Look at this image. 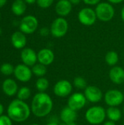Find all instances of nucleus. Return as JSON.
Returning a JSON list of instances; mask_svg holds the SVG:
<instances>
[{"instance_id": "nucleus-1", "label": "nucleus", "mask_w": 124, "mask_h": 125, "mask_svg": "<svg viewBox=\"0 0 124 125\" xmlns=\"http://www.w3.org/2000/svg\"><path fill=\"white\" fill-rule=\"evenodd\" d=\"M53 103L49 94L45 92H39L34 95L31 102V109L37 117H45L52 111Z\"/></svg>"}, {"instance_id": "nucleus-2", "label": "nucleus", "mask_w": 124, "mask_h": 125, "mask_svg": "<svg viewBox=\"0 0 124 125\" xmlns=\"http://www.w3.org/2000/svg\"><path fill=\"white\" fill-rule=\"evenodd\" d=\"M30 112L29 106L19 99L12 101L7 108L8 116L16 122L26 121L29 117Z\"/></svg>"}, {"instance_id": "nucleus-3", "label": "nucleus", "mask_w": 124, "mask_h": 125, "mask_svg": "<svg viewBox=\"0 0 124 125\" xmlns=\"http://www.w3.org/2000/svg\"><path fill=\"white\" fill-rule=\"evenodd\" d=\"M106 116V111L103 107L93 106L86 111L85 118L89 124L97 125H100L105 121Z\"/></svg>"}, {"instance_id": "nucleus-4", "label": "nucleus", "mask_w": 124, "mask_h": 125, "mask_svg": "<svg viewBox=\"0 0 124 125\" xmlns=\"http://www.w3.org/2000/svg\"><path fill=\"white\" fill-rule=\"evenodd\" d=\"M95 12L97 18L104 22L110 21L115 15L114 7L110 3L107 2L99 3L96 7Z\"/></svg>"}, {"instance_id": "nucleus-5", "label": "nucleus", "mask_w": 124, "mask_h": 125, "mask_svg": "<svg viewBox=\"0 0 124 125\" xmlns=\"http://www.w3.org/2000/svg\"><path fill=\"white\" fill-rule=\"evenodd\" d=\"M68 29L69 25L67 21L62 17H59L53 21L50 26V33L53 37L59 38L67 34Z\"/></svg>"}, {"instance_id": "nucleus-6", "label": "nucleus", "mask_w": 124, "mask_h": 125, "mask_svg": "<svg viewBox=\"0 0 124 125\" xmlns=\"http://www.w3.org/2000/svg\"><path fill=\"white\" fill-rule=\"evenodd\" d=\"M105 102L110 107H117L122 104L124 100V93L118 89H110L105 94Z\"/></svg>"}, {"instance_id": "nucleus-7", "label": "nucleus", "mask_w": 124, "mask_h": 125, "mask_svg": "<svg viewBox=\"0 0 124 125\" xmlns=\"http://www.w3.org/2000/svg\"><path fill=\"white\" fill-rule=\"evenodd\" d=\"M72 92V85L67 80H60L56 83L53 87L54 94L59 97L69 96Z\"/></svg>"}, {"instance_id": "nucleus-8", "label": "nucleus", "mask_w": 124, "mask_h": 125, "mask_svg": "<svg viewBox=\"0 0 124 125\" xmlns=\"http://www.w3.org/2000/svg\"><path fill=\"white\" fill-rule=\"evenodd\" d=\"M86 98L84 94L80 92H76L69 96L67 102V106L71 109L77 111L81 110L86 104Z\"/></svg>"}, {"instance_id": "nucleus-9", "label": "nucleus", "mask_w": 124, "mask_h": 125, "mask_svg": "<svg viewBox=\"0 0 124 125\" xmlns=\"http://www.w3.org/2000/svg\"><path fill=\"white\" fill-rule=\"evenodd\" d=\"M96 18L95 10L90 7H85L78 13L79 21L85 26H92L95 23Z\"/></svg>"}, {"instance_id": "nucleus-10", "label": "nucleus", "mask_w": 124, "mask_h": 125, "mask_svg": "<svg viewBox=\"0 0 124 125\" xmlns=\"http://www.w3.org/2000/svg\"><path fill=\"white\" fill-rule=\"evenodd\" d=\"M38 26L37 19L33 15H27L24 17L20 24V29L23 33L31 34L37 29Z\"/></svg>"}, {"instance_id": "nucleus-11", "label": "nucleus", "mask_w": 124, "mask_h": 125, "mask_svg": "<svg viewBox=\"0 0 124 125\" xmlns=\"http://www.w3.org/2000/svg\"><path fill=\"white\" fill-rule=\"evenodd\" d=\"M84 95L86 100L92 103H99L103 97L101 89L95 86H88L84 90Z\"/></svg>"}, {"instance_id": "nucleus-12", "label": "nucleus", "mask_w": 124, "mask_h": 125, "mask_svg": "<svg viewBox=\"0 0 124 125\" xmlns=\"http://www.w3.org/2000/svg\"><path fill=\"white\" fill-rule=\"evenodd\" d=\"M15 78L21 82H27L30 81L32 75V71L26 64H18L14 70Z\"/></svg>"}, {"instance_id": "nucleus-13", "label": "nucleus", "mask_w": 124, "mask_h": 125, "mask_svg": "<svg viewBox=\"0 0 124 125\" xmlns=\"http://www.w3.org/2000/svg\"><path fill=\"white\" fill-rule=\"evenodd\" d=\"M21 59L24 64L28 67H33L37 61V54L31 48H25L20 54Z\"/></svg>"}, {"instance_id": "nucleus-14", "label": "nucleus", "mask_w": 124, "mask_h": 125, "mask_svg": "<svg viewBox=\"0 0 124 125\" xmlns=\"http://www.w3.org/2000/svg\"><path fill=\"white\" fill-rule=\"evenodd\" d=\"M54 53L48 48H43L39 51L37 53V60L39 62L45 66L50 65L54 61Z\"/></svg>"}, {"instance_id": "nucleus-15", "label": "nucleus", "mask_w": 124, "mask_h": 125, "mask_svg": "<svg viewBox=\"0 0 124 125\" xmlns=\"http://www.w3.org/2000/svg\"><path fill=\"white\" fill-rule=\"evenodd\" d=\"M109 78L115 84H122L124 82V70L121 67L114 66L109 72Z\"/></svg>"}, {"instance_id": "nucleus-16", "label": "nucleus", "mask_w": 124, "mask_h": 125, "mask_svg": "<svg viewBox=\"0 0 124 125\" xmlns=\"http://www.w3.org/2000/svg\"><path fill=\"white\" fill-rule=\"evenodd\" d=\"M56 13L61 17L68 15L72 9V4L69 0H59L56 5Z\"/></svg>"}, {"instance_id": "nucleus-17", "label": "nucleus", "mask_w": 124, "mask_h": 125, "mask_svg": "<svg viewBox=\"0 0 124 125\" xmlns=\"http://www.w3.org/2000/svg\"><path fill=\"white\" fill-rule=\"evenodd\" d=\"M77 118V111L71 109L68 106L64 108L60 113V119L62 121V122L64 123L68 124L71 122H75Z\"/></svg>"}, {"instance_id": "nucleus-18", "label": "nucleus", "mask_w": 124, "mask_h": 125, "mask_svg": "<svg viewBox=\"0 0 124 125\" xmlns=\"http://www.w3.org/2000/svg\"><path fill=\"white\" fill-rule=\"evenodd\" d=\"M2 90L5 94L12 97L18 92V85L12 79H6L2 83Z\"/></svg>"}, {"instance_id": "nucleus-19", "label": "nucleus", "mask_w": 124, "mask_h": 125, "mask_svg": "<svg viewBox=\"0 0 124 125\" xmlns=\"http://www.w3.org/2000/svg\"><path fill=\"white\" fill-rule=\"evenodd\" d=\"M12 43L15 48H23L26 44V36L20 31H16L12 35Z\"/></svg>"}, {"instance_id": "nucleus-20", "label": "nucleus", "mask_w": 124, "mask_h": 125, "mask_svg": "<svg viewBox=\"0 0 124 125\" xmlns=\"http://www.w3.org/2000/svg\"><path fill=\"white\" fill-rule=\"evenodd\" d=\"M106 114L108 119L114 122L119 121L122 116L121 111L117 107H109L106 111Z\"/></svg>"}, {"instance_id": "nucleus-21", "label": "nucleus", "mask_w": 124, "mask_h": 125, "mask_svg": "<svg viewBox=\"0 0 124 125\" xmlns=\"http://www.w3.org/2000/svg\"><path fill=\"white\" fill-rule=\"evenodd\" d=\"M26 5L23 0H15L12 5V10L16 15H21L24 13Z\"/></svg>"}, {"instance_id": "nucleus-22", "label": "nucleus", "mask_w": 124, "mask_h": 125, "mask_svg": "<svg viewBox=\"0 0 124 125\" xmlns=\"http://www.w3.org/2000/svg\"><path fill=\"white\" fill-rule=\"evenodd\" d=\"M105 62L110 66H115L118 62V55L115 51H108L105 56Z\"/></svg>"}, {"instance_id": "nucleus-23", "label": "nucleus", "mask_w": 124, "mask_h": 125, "mask_svg": "<svg viewBox=\"0 0 124 125\" xmlns=\"http://www.w3.org/2000/svg\"><path fill=\"white\" fill-rule=\"evenodd\" d=\"M31 71H32V73L34 74L36 76H38V77H43L46 73H47V68H46V66L42 64H34L33 67H32V69H31Z\"/></svg>"}, {"instance_id": "nucleus-24", "label": "nucleus", "mask_w": 124, "mask_h": 125, "mask_svg": "<svg viewBox=\"0 0 124 125\" xmlns=\"http://www.w3.org/2000/svg\"><path fill=\"white\" fill-rule=\"evenodd\" d=\"M49 87V81L45 78L41 77L36 81V88L39 92H45Z\"/></svg>"}, {"instance_id": "nucleus-25", "label": "nucleus", "mask_w": 124, "mask_h": 125, "mask_svg": "<svg viewBox=\"0 0 124 125\" xmlns=\"http://www.w3.org/2000/svg\"><path fill=\"white\" fill-rule=\"evenodd\" d=\"M31 96V90L29 88L23 86L20 88L18 92V99L20 100H25L30 97Z\"/></svg>"}, {"instance_id": "nucleus-26", "label": "nucleus", "mask_w": 124, "mask_h": 125, "mask_svg": "<svg viewBox=\"0 0 124 125\" xmlns=\"http://www.w3.org/2000/svg\"><path fill=\"white\" fill-rule=\"evenodd\" d=\"M73 85L75 88L78 89H85L88 86L86 79L81 76H77L75 78L73 81Z\"/></svg>"}, {"instance_id": "nucleus-27", "label": "nucleus", "mask_w": 124, "mask_h": 125, "mask_svg": "<svg viewBox=\"0 0 124 125\" xmlns=\"http://www.w3.org/2000/svg\"><path fill=\"white\" fill-rule=\"evenodd\" d=\"M14 70L13 66L9 63H4L0 67V72L5 75H10L12 73H14Z\"/></svg>"}, {"instance_id": "nucleus-28", "label": "nucleus", "mask_w": 124, "mask_h": 125, "mask_svg": "<svg viewBox=\"0 0 124 125\" xmlns=\"http://www.w3.org/2000/svg\"><path fill=\"white\" fill-rule=\"evenodd\" d=\"M53 1L54 0H37V3L38 6L42 8L50 7L53 4Z\"/></svg>"}, {"instance_id": "nucleus-29", "label": "nucleus", "mask_w": 124, "mask_h": 125, "mask_svg": "<svg viewBox=\"0 0 124 125\" xmlns=\"http://www.w3.org/2000/svg\"><path fill=\"white\" fill-rule=\"evenodd\" d=\"M12 119L8 116L1 115L0 116V125H12Z\"/></svg>"}, {"instance_id": "nucleus-30", "label": "nucleus", "mask_w": 124, "mask_h": 125, "mask_svg": "<svg viewBox=\"0 0 124 125\" xmlns=\"http://www.w3.org/2000/svg\"><path fill=\"white\" fill-rule=\"evenodd\" d=\"M83 2L88 5H97L99 3H100V0H83Z\"/></svg>"}, {"instance_id": "nucleus-31", "label": "nucleus", "mask_w": 124, "mask_h": 125, "mask_svg": "<svg viewBox=\"0 0 124 125\" xmlns=\"http://www.w3.org/2000/svg\"><path fill=\"white\" fill-rule=\"evenodd\" d=\"M48 33H49V31H48V29L47 28H45V27L41 29V30H40V34H41V35H42V36H47V35L48 34Z\"/></svg>"}, {"instance_id": "nucleus-32", "label": "nucleus", "mask_w": 124, "mask_h": 125, "mask_svg": "<svg viewBox=\"0 0 124 125\" xmlns=\"http://www.w3.org/2000/svg\"><path fill=\"white\" fill-rule=\"evenodd\" d=\"M69 1L71 2L72 4H75V5L79 4L80 3V1H81V0H69Z\"/></svg>"}, {"instance_id": "nucleus-33", "label": "nucleus", "mask_w": 124, "mask_h": 125, "mask_svg": "<svg viewBox=\"0 0 124 125\" xmlns=\"http://www.w3.org/2000/svg\"><path fill=\"white\" fill-rule=\"evenodd\" d=\"M110 3H113V4H119L121 2H122L124 0H108Z\"/></svg>"}, {"instance_id": "nucleus-34", "label": "nucleus", "mask_w": 124, "mask_h": 125, "mask_svg": "<svg viewBox=\"0 0 124 125\" xmlns=\"http://www.w3.org/2000/svg\"><path fill=\"white\" fill-rule=\"evenodd\" d=\"M103 125H115V122H113V121H107V122H105Z\"/></svg>"}, {"instance_id": "nucleus-35", "label": "nucleus", "mask_w": 124, "mask_h": 125, "mask_svg": "<svg viewBox=\"0 0 124 125\" xmlns=\"http://www.w3.org/2000/svg\"><path fill=\"white\" fill-rule=\"evenodd\" d=\"M7 2V0H0V7H2Z\"/></svg>"}, {"instance_id": "nucleus-36", "label": "nucleus", "mask_w": 124, "mask_h": 125, "mask_svg": "<svg viewBox=\"0 0 124 125\" xmlns=\"http://www.w3.org/2000/svg\"><path fill=\"white\" fill-rule=\"evenodd\" d=\"M25 1L28 4H34L37 1V0H25Z\"/></svg>"}, {"instance_id": "nucleus-37", "label": "nucleus", "mask_w": 124, "mask_h": 125, "mask_svg": "<svg viewBox=\"0 0 124 125\" xmlns=\"http://www.w3.org/2000/svg\"><path fill=\"white\" fill-rule=\"evenodd\" d=\"M3 111H4V108H3V105L0 103V116L2 115L3 114Z\"/></svg>"}, {"instance_id": "nucleus-38", "label": "nucleus", "mask_w": 124, "mask_h": 125, "mask_svg": "<svg viewBox=\"0 0 124 125\" xmlns=\"http://www.w3.org/2000/svg\"><path fill=\"white\" fill-rule=\"evenodd\" d=\"M121 18H122V20H123L124 23V7L121 10Z\"/></svg>"}, {"instance_id": "nucleus-39", "label": "nucleus", "mask_w": 124, "mask_h": 125, "mask_svg": "<svg viewBox=\"0 0 124 125\" xmlns=\"http://www.w3.org/2000/svg\"><path fill=\"white\" fill-rule=\"evenodd\" d=\"M46 125H58L56 122H50V123L47 124Z\"/></svg>"}, {"instance_id": "nucleus-40", "label": "nucleus", "mask_w": 124, "mask_h": 125, "mask_svg": "<svg viewBox=\"0 0 124 125\" xmlns=\"http://www.w3.org/2000/svg\"><path fill=\"white\" fill-rule=\"evenodd\" d=\"M67 125H76V123H75V122H71V123H68Z\"/></svg>"}, {"instance_id": "nucleus-41", "label": "nucleus", "mask_w": 124, "mask_h": 125, "mask_svg": "<svg viewBox=\"0 0 124 125\" xmlns=\"http://www.w3.org/2000/svg\"><path fill=\"white\" fill-rule=\"evenodd\" d=\"M59 125H67V123H64V122H61V124H60Z\"/></svg>"}, {"instance_id": "nucleus-42", "label": "nucleus", "mask_w": 124, "mask_h": 125, "mask_svg": "<svg viewBox=\"0 0 124 125\" xmlns=\"http://www.w3.org/2000/svg\"><path fill=\"white\" fill-rule=\"evenodd\" d=\"M37 125V124H33V125Z\"/></svg>"}, {"instance_id": "nucleus-43", "label": "nucleus", "mask_w": 124, "mask_h": 125, "mask_svg": "<svg viewBox=\"0 0 124 125\" xmlns=\"http://www.w3.org/2000/svg\"><path fill=\"white\" fill-rule=\"evenodd\" d=\"M1 29H0V34H1Z\"/></svg>"}, {"instance_id": "nucleus-44", "label": "nucleus", "mask_w": 124, "mask_h": 125, "mask_svg": "<svg viewBox=\"0 0 124 125\" xmlns=\"http://www.w3.org/2000/svg\"></svg>"}, {"instance_id": "nucleus-45", "label": "nucleus", "mask_w": 124, "mask_h": 125, "mask_svg": "<svg viewBox=\"0 0 124 125\" xmlns=\"http://www.w3.org/2000/svg\"></svg>"}, {"instance_id": "nucleus-46", "label": "nucleus", "mask_w": 124, "mask_h": 125, "mask_svg": "<svg viewBox=\"0 0 124 125\" xmlns=\"http://www.w3.org/2000/svg\"></svg>"}]
</instances>
